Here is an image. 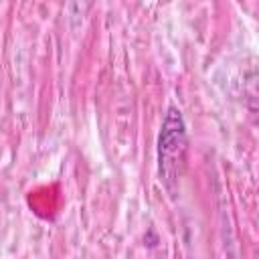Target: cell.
<instances>
[{"mask_svg":"<svg viewBox=\"0 0 259 259\" xmlns=\"http://www.w3.org/2000/svg\"><path fill=\"white\" fill-rule=\"evenodd\" d=\"M186 154V127L180 115V109L170 105L164 121L162 132L158 138V162H160V176L168 190L174 188L180 176V166L184 164Z\"/></svg>","mask_w":259,"mask_h":259,"instance_id":"1","label":"cell"}]
</instances>
